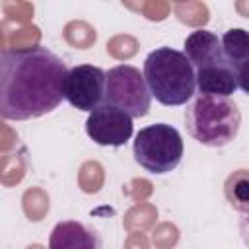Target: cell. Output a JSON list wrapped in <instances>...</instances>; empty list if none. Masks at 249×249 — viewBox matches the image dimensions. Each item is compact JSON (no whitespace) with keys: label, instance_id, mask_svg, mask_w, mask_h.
<instances>
[{"label":"cell","instance_id":"cell-26","mask_svg":"<svg viewBox=\"0 0 249 249\" xmlns=\"http://www.w3.org/2000/svg\"><path fill=\"white\" fill-rule=\"evenodd\" d=\"M6 45H8V41H6V33H4V25L0 23V54L4 53V49H6Z\"/></svg>","mask_w":249,"mask_h":249},{"label":"cell","instance_id":"cell-2","mask_svg":"<svg viewBox=\"0 0 249 249\" xmlns=\"http://www.w3.org/2000/svg\"><path fill=\"white\" fill-rule=\"evenodd\" d=\"M144 82L152 97L161 105H185L196 89L195 70L181 51L160 47L144 60Z\"/></svg>","mask_w":249,"mask_h":249},{"label":"cell","instance_id":"cell-27","mask_svg":"<svg viewBox=\"0 0 249 249\" xmlns=\"http://www.w3.org/2000/svg\"><path fill=\"white\" fill-rule=\"evenodd\" d=\"M25 249H45V247L39 245V243H33V245H29V247H25Z\"/></svg>","mask_w":249,"mask_h":249},{"label":"cell","instance_id":"cell-20","mask_svg":"<svg viewBox=\"0 0 249 249\" xmlns=\"http://www.w3.org/2000/svg\"><path fill=\"white\" fill-rule=\"evenodd\" d=\"M128 8L132 10H138L142 12L144 18L152 19V21H161L167 18L169 10H171V4L163 2V0H148V2H140V4H126Z\"/></svg>","mask_w":249,"mask_h":249},{"label":"cell","instance_id":"cell-9","mask_svg":"<svg viewBox=\"0 0 249 249\" xmlns=\"http://www.w3.org/2000/svg\"><path fill=\"white\" fill-rule=\"evenodd\" d=\"M49 249H101L95 230L76 220L58 222L49 237Z\"/></svg>","mask_w":249,"mask_h":249},{"label":"cell","instance_id":"cell-16","mask_svg":"<svg viewBox=\"0 0 249 249\" xmlns=\"http://www.w3.org/2000/svg\"><path fill=\"white\" fill-rule=\"evenodd\" d=\"M25 175V160L19 154L0 156V183L4 187L18 185Z\"/></svg>","mask_w":249,"mask_h":249},{"label":"cell","instance_id":"cell-15","mask_svg":"<svg viewBox=\"0 0 249 249\" xmlns=\"http://www.w3.org/2000/svg\"><path fill=\"white\" fill-rule=\"evenodd\" d=\"M171 8H173L175 16L179 18V21H183L187 25L200 27L210 19V12L204 2H175Z\"/></svg>","mask_w":249,"mask_h":249},{"label":"cell","instance_id":"cell-6","mask_svg":"<svg viewBox=\"0 0 249 249\" xmlns=\"http://www.w3.org/2000/svg\"><path fill=\"white\" fill-rule=\"evenodd\" d=\"M62 95L72 107L91 113L105 99V72L91 64H80L66 70Z\"/></svg>","mask_w":249,"mask_h":249},{"label":"cell","instance_id":"cell-18","mask_svg":"<svg viewBox=\"0 0 249 249\" xmlns=\"http://www.w3.org/2000/svg\"><path fill=\"white\" fill-rule=\"evenodd\" d=\"M39 39H41V31H39L37 25H21L19 29L8 31V37H6L12 51L33 49V47H37Z\"/></svg>","mask_w":249,"mask_h":249},{"label":"cell","instance_id":"cell-13","mask_svg":"<svg viewBox=\"0 0 249 249\" xmlns=\"http://www.w3.org/2000/svg\"><path fill=\"white\" fill-rule=\"evenodd\" d=\"M62 33H64L66 43L74 49H89L95 43V37H97L95 29L88 21H82V19H74V21L66 23Z\"/></svg>","mask_w":249,"mask_h":249},{"label":"cell","instance_id":"cell-7","mask_svg":"<svg viewBox=\"0 0 249 249\" xmlns=\"http://www.w3.org/2000/svg\"><path fill=\"white\" fill-rule=\"evenodd\" d=\"M86 132L99 146H123L132 136V119L124 111L105 103L89 113Z\"/></svg>","mask_w":249,"mask_h":249},{"label":"cell","instance_id":"cell-12","mask_svg":"<svg viewBox=\"0 0 249 249\" xmlns=\"http://www.w3.org/2000/svg\"><path fill=\"white\" fill-rule=\"evenodd\" d=\"M158 210L150 202H136L123 218V226L128 231H144L156 224Z\"/></svg>","mask_w":249,"mask_h":249},{"label":"cell","instance_id":"cell-22","mask_svg":"<svg viewBox=\"0 0 249 249\" xmlns=\"http://www.w3.org/2000/svg\"><path fill=\"white\" fill-rule=\"evenodd\" d=\"M2 10L6 14V19L19 21V23L29 21L33 16V4H29V2H4Z\"/></svg>","mask_w":249,"mask_h":249},{"label":"cell","instance_id":"cell-10","mask_svg":"<svg viewBox=\"0 0 249 249\" xmlns=\"http://www.w3.org/2000/svg\"><path fill=\"white\" fill-rule=\"evenodd\" d=\"M222 53L228 58V62L237 70L239 76V89L249 91L247 86V58H249V37L247 31L241 27L228 29L220 41Z\"/></svg>","mask_w":249,"mask_h":249},{"label":"cell","instance_id":"cell-19","mask_svg":"<svg viewBox=\"0 0 249 249\" xmlns=\"http://www.w3.org/2000/svg\"><path fill=\"white\" fill-rule=\"evenodd\" d=\"M138 51V41L132 37V35H126V33H121V35H115L107 41V53L119 60H124V58H130L134 56Z\"/></svg>","mask_w":249,"mask_h":249},{"label":"cell","instance_id":"cell-25","mask_svg":"<svg viewBox=\"0 0 249 249\" xmlns=\"http://www.w3.org/2000/svg\"><path fill=\"white\" fill-rule=\"evenodd\" d=\"M124 249H150L148 237L142 231H130L124 241Z\"/></svg>","mask_w":249,"mask_h":249},{"label":"cell","instance_id":"cell-3","mask_svg":"<svg viewBox=\"0 0 249 249\" xmlns=\"http://www.w3.org/2000/svg\"><path fill=\"white\" fill-rule=\"evenodd\" d=\"M189 134L210 148L230 144L241 126V111L230 97L198 95L185 111Z\"/></svg>","mask_w":249,"mask_h":249},{"label":"cell","instance_id":"cell-11","mask_svg":"<svg viewBox=\"0 0 249 249\" xmlns=\"http://www.w3.org/2000/svg\"><path fill=\"white\" fill-rule=\"evenodd\" d=\"M224 193H226V198L230 200V204L235 210L247 212V208H249V179H247V169L233 171L226 179Z\"/></svg>","mask_w":249,"mask_h":249},{"label":"cell","instance_id":"cell-1","mask_svg":"<svg viewBox=\"0 0 249 249\" xmlns=\"http://www.w3.org/2000/svg\"><path fill=\"white\" fill-rule=\"evenodd\" d=\"M66 62L45 47L0 54V117L37 119L60 105Z\"/></svg>","mask_w":249,"mask_h":249},{"label":"cell","instance_id":"cell-24","mask_svg":"<svg viewBox=\"0 0 249 249\" xmlns=\"http://www.w3.org/2000/svg\"><path fill=\"white\" fill-rule=\"evenodd\" d=\"M18 144V134L12 126H8L6 123L0 121V156L10 152L14 146Z\"/></svg>","mask_w":249,"mask_h":249},{"label":"cell","instance_id":"cell-8","mask_svg":"<svg viewBox=\"0 0 249 249\" xmlns=\"http://www.w3.org/2000/svg\"><path fill=\"white\" fill-rule=\"evenodd\" d=\"M187 60L191 62L193 70L208 68L214 64H224L228 58L222 53V45L218 35L206 29H196L185 39V53Z\"/></svg>","mask_w":249,"mask_h":249},{"label":"cell","instance_id":"cell-4","mask_svg":"<svg viewBox=\"0 0 249 249\" xmlns=\"http://www.w3.org/2000/svg\"><path fill=\"white\" fill-rule=\"evenodd\" d=\"M134 160L150 173L163 175L173 171L183 158V138L167 123H156L140 128L132 144Z\"/></svg>","mask_w":249,"mask_h":249},{"label":"cell","instance_id":"cell-17","mask_svg":"<svg viewBox=\"0 0 249 249\" xmlns=\"http://www.w3.org/2000/svg\"><path fill=\"white\" fill-rule=\"evenodd\" d=\"M103 181H105V173H103L101 163L97 161L82 163L78 171V185L84 193H97L103 187Z\"/></svg>","mask_w":249,"mask_h":249},{"label":"cell","instance_id":"cell-14","mask_svg":"<svg viewBox=\"0 0 249 249\" xmlns=\"http://www.w3.org/2000/svg\"><path fill=\"white\" fill-rule=\"evenodd\" d=\"M21 206H23L25 216L31 222H41L45 214L49 212V195L39 187H31L23 193Z\"/></svg>","mask_w":249,"mask_h":249},{"label":"cell","instance_id":"cell-5","mask_svg":"<svg viewBox=\"0 0 249 249\" xmlns=\"http://www.w3.org/2000/svg\"><path fill=\"white\" fill-rule=\"evenodd\" d=\"M105 99L130 119H140L148 115L152 95L138 68L119 64L105 74Z\"/></svg>","mask_w":249,"mask_h":249},{"label":"cell","instance_id":"cell-23","mask_svg":"<svg viewBox=\"0 0 249 249\" xmlns=\"http://www.w3.org/2000/svg\"><path fill=\"white\" fill-rule=\"evenodd\" d=\"M152 183L148 179H132L126 187H124V195H128L132 200L136 202H144V198H148L152 195Z\"/></svg>","mask_w":249,"mask_h":249},{"label":"cell","instance_id":"cell-21","mask_svg":"<svg viewBox=\"0 0 249 249\" xmlns=\"http://www.w3.org/2000/svg\"><path fill=\"white\" fill-rule=\"evenodd\" d=\"M152 241H154L156 249H171V247H175L177 241H179V230H177L173 224L163 222V224H160V226L154 230Z\"/></svg>","mask_w":249,"mask_h":249}]
</instances>
